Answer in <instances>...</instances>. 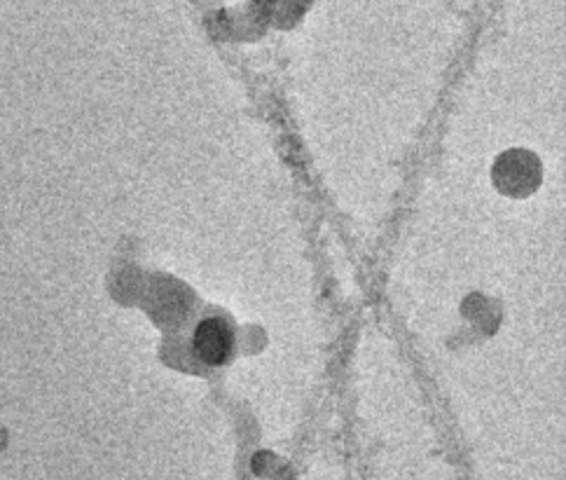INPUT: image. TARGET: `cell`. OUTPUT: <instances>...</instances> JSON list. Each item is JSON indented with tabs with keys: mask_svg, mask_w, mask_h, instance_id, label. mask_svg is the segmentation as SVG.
<instances>
[{
	"mask_svg": "<svg viewBox=\"0 0 566 480\" xmlns=\"http://www.w3.org/2000/svg\"><path fill=\"white\" fill-rule=\"evenodd\" d=\"M496 187L504 195L524 197L531 195L541 183V164L539 160L524 150H510L499 158L494 167Z\"/></svg>",
	"mask_w": 566,
	"mask_h": 480,
	"instance_id": "1",
	"label": "cell"
},
{
	"mask_svg": "<svg viewBox=\"0 0 566 480\" xmlns=\"http://www.w3.org/2000/svg\"><path fill=\"white\" fill-rule=\"evenodd\" d=\"M195 350L201 362L209 366H220L222 362H228V356L232 352L230 325L220 319H209L199 323V329L195 333Z\"/></svg>",
	"mask_w": 566,
	"mask_h": 480,
	"instance_id": "2",
	"label": "cell"
}]
</instances>
